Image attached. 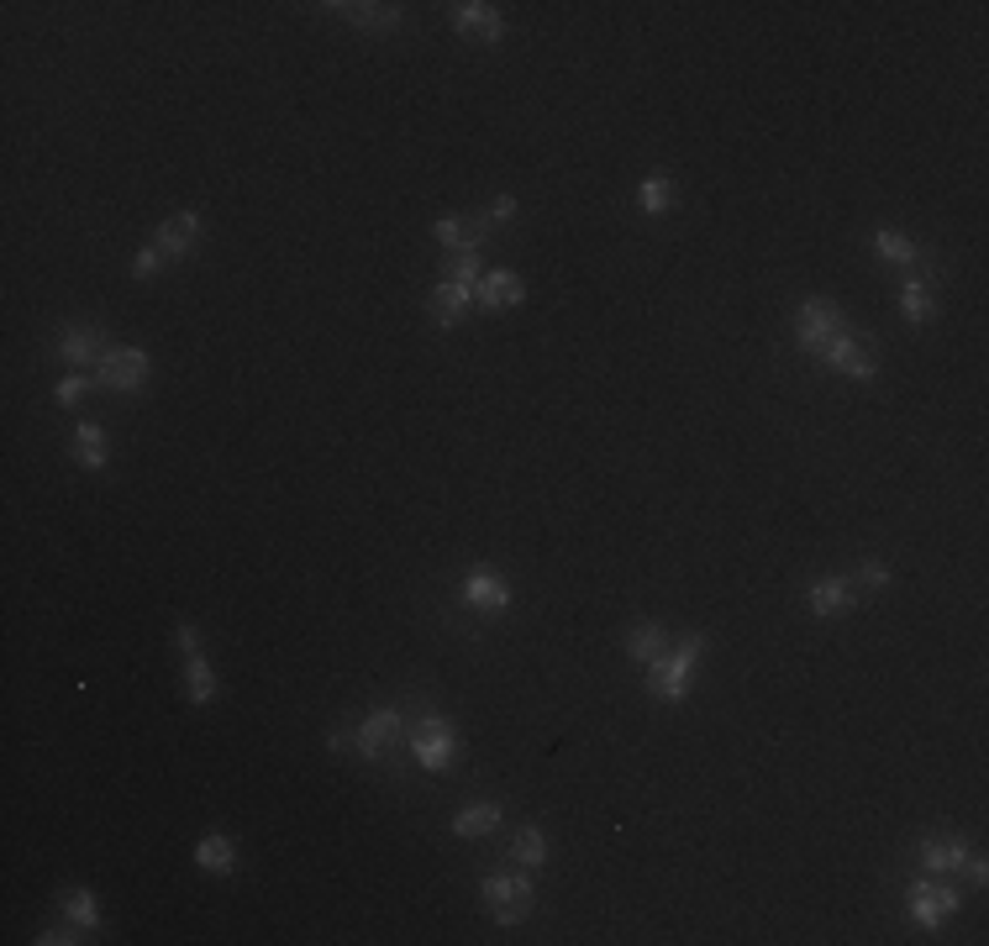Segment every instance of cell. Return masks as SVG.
Masks as SVG:
<instances>
[{
  "instance_id": "obj_1",
  "label": "cell",
  "mask_w": 989,
  "mask_h": 946,
  "mask_svg": "<svg viewBox=\"0 0 989 946\" xmlns=\"http://www.w3.org/2000/svg\"><path fill=\"white\" fill-rule=\"evenodd\" d=\"M484 910L495 915V925H521L537 910V883L527 873H490L480 883Z\"/></svg>"
},
{
  "instance_id": "obj_2",
  "label": "cell",
  "mask_w": 989,
  "mask_h": 946,
  "mask_svg": "<svg viewBox=\"0 0 989 946\" xmlns=\"http://www.w3.org/2000/svg\"><path fill=\"white\" fill-rule=\"evenodd\" d=\"M705 652V637H684L674 652H663L658 662H648V694L652 700H684V684H690V668Z\"/></svg>"
},
{
  "instance_id": "obj_3",
  "label": "cell",
  "mask_w": 989,
  "mask_h": 946,
  "mask_svg": "<svg viewBox=\"0 0 989 946\" xmlns=\"http://www.w3.org/2000/svg\"><path fill=\"white\" fill-rule=\"evenodd\" d=\"M410 752H416V762H421L427 773H442V768L459 757V732H453V721L427 715V721L410 732Z\"/></svg>"
},
{
  "instance_id": "obj_4",
  "label": "cell",
  "mask_w": 989,
  "mask_h": 946,
  "mask_svg": "<svg viewBox=\"0 0 989 946\" xmlns=\"http://www.w3.org/2000/svg\"><path fill=\"white\" fill-rule=\"evenodd\" d=\"M837 331H847L843 327V310L832 306V300H821V295H811L805 306H800V321H795V342L805 348V353H821Z\"/></svg>"
},
{
  "instance_id": "obj_5",
  "label": "cell",
  "mask_w": 989,
  "mask_h": 946,
  "mask_svg": "<svg viewBox=\"0 0 989 946\" xmlns=\"http://www.w3.org/2000/svg\"><path fill=\"white\" fill-rule=\"evenodd\" d=\"M174 637H179V652H185L190 700H195V705H211V700H217V673H211V662H206V652H200V631H195L190 620H179V626H174Z\"/></svg>"
},
{
  "instance_id": "obj_6",
  "label": "cell",
  "mask_w": 989,
  "mask_h": 946,
  "mask_svg": "<svg viewBox=\"0 0 989 946\" xmlns=\"http://www.w3.org/2000/svg\"><path fill=\"white\" fill-rule=\"evenodd\" d=\"M816 358H821V363H832V369L847 374V378H879V358H873L869 348L853 337V331H837V337H832Z\"/></svg>"
},
{
  "instance_id": "obj_7",
  "label": "cell",
  "mask_w": 989,
  "mask_h": 946,
  "mask_svg": "<svg viewBox=\"0 0 989 946\" xmlns=\"http://www.w3.org/2000/svg\"><path fill=\"white\" fill-rule=\"evenodd\" d=\"M147 369H153V363H147L143 348H111V353L96 363L100 384H106V389H127V395H132V389H143Z\"/></svg>"
},
{
  "instance_id": "obj_8",
  "label": "cell",
  "mask_w": 989,
  "mask_h": 946,
  "mask_svg": "<svg viewBox=\"0 0 989 946\" xmlns=\"http://www.w3.org/2000/svg\"><path fill=\"white\" fill-rule=\"evenodd\" d=\"M400 732H406V726H400V710H395V705H380L374 715H369V721H359L353 741H359V752L374 762V757H385L389 741H400Z\"/></svg>"
},
{
  "instance_id": "obj_9",
  "label": "cell",
  "mask_w": 989,
  "mask_h": 946,
  "mask_svg": "<svg viewBox=\"0 0 989 946\" xmlns=\"http://www.w3.org/2000/svg\"><path fill=\"white\" fill-rule=\"evenodd\" d=\"M453 26H459V37H469V43H501V37H506L501 11H495V6H484V0L453 6Z\"/></svg>"
},
{
  "instance_id": "obj_10",
  "label": "cell",
  "mask_w": 989,
  "mask_h": 946,
  "mask_svg": "<svg viewBox=\"0 0 989 946\" xmlns=\"http://www.w3.org/2000/svg\"><path fill=\"white\" fill-rule=\"evenodd\" d=\"M195 242H200V211H179V216H169V221L158 227V237H153V248H158V258H164V263L185 258Z\"/></svg>"
},
{
  "instance_id": "obj_11",
  "label": "cell",
  "mask_w": 989,
  "mask_h": 946,
  "mask_svg": "<svg viewBox=\"0 0 989 946\" xmlns=\"http://www.w3.org/2000/svg\"><path fill=\"white\" fill-rule=\"evenodd\" d=\"M463 600H469L474 610H484V615H501L510 605V590H506V579H501V573L474 568V573H469V584H463Z\"/></svg>"
},
{
  "instance_id": "obj_12",
  "label": "cell",
  "mask_w": 989,
  "mask_h": 946,
  "mask_svg": "<svg viewBox=\"0 0 989 946\" xmlns=\"http://www.w3.org/2000/svg\"><path fill=\"white\" fill-rule=\"evenodd\" d=\"M327 11H338L342 22L363 26V32H395V26H400V6H363V0H332Z\"/></svg>"
},
{
  "instance_id": "obj_13",
  "label": "cell",
  "mask_w": 989,
  "mask_h": 946,
  "mask_svg": "<svg viewBox=\"0 0 989 946\" xmlns=\"http://www.w3.org/2000/svg\"><path fill=\"white\" fill-rule=\"evenodd\" d=\"M958 910V894L953 889H937V883H916L911 889V915H916V925H926V931H937L942 915H953Z\"/></svg>"
},
{
  "instance_id": "obj_14",
  "label": "cell",
  "mask_w": 989,
  "mask_h": 946,
  "mask_svg": "<svg viewBox=\"0 0 989 946\" xmlns=\"http://www.w3.org/2000/svg\"><path fill=\"white\" fill-rule=\"evenodd\" d=\"M480 300L490 310H510V306H521V295H527V284H521V274H510V268H495V274H484L480 284Z\"/></svg>"
},
{
  "instance_id": "obj_15",
  "label": "cell",
  "mask_w": 989,
  "mask_h": 946,
  "mask_svg": "<svg viewBox=\"0 0 989 946\" xmlns=\"http://www.w3.org/2000/svg\"><path fill=\"white\" fill-rule=\"evenodd\" d=\"M921 862H926L932 873H958L968 862V842L964 836H926V842H921Z\"/></svg>"
},
{
  "instance_id": "obj_16",
  "label": "cell",
  "mask_w": 989,
  "mask_h": 946,
  "mask_svg": "<svg viewBox=\"0 0 989 946\" xmlns=\"http://www.w3.org/2000/svg\"><path fill=\"white\" fill-rule=\"evenodd\" d=\"M58 358L69 363H100L106 358V331L100 327H69L58 337Z\"/></svg>"
},
{
  "instance_id": "obj_17",
  "label": "cell",
  "mask_w": 989,
  "mask_h": 946,
  "mask_svg": "<svg viewBox=\"0 0 989 946\" xmlns=\"http://www.w3.org/2000/svg\"><path fill=\"white\" fill-rule=\"evenodd\" d=\"M805 600H811V615H821V620H826V615H847L853 605H858V600H853V584H847V579H816Z\"/></svg>"
},
{
  "instance_id": "obj_18",
  "label": "cell",
  "mask_w": 989,
  "mask_h": 946,
  "mask_svg": "<svg viewBox=\"0 0 989 946\" xmlns=\"http://www.w3.org/2000/svg\"><path fill=\"white\" fill-rule=\"evenodd\" d=\"M501 804L495 800H474V804H463L459 815H453V836H463V842H474V836H490V831L501 826Z\"/></svg>"
},
{
  "instance_id": "obj_19",
  "label": "cell",
  "mask_w": 989,
  "mask_h": 946,
  "mask_svg": "<svg viewBox=\"0 0 989 946\" xmlns=\"http://www.w3.org/2000/svg\"><path fill=\"white\" fill-rule=\"evenodd\" d=\"M195 862H200L206 873H232V868H238V847H232V836H221V831L200 836V842H195Z\"/></svg>"
},
{
  "instance_id": "obj_20",
  "label": "cell",
  "mask_w": 989,
  "mask_h": 946,
  "mask_svg": "<svg viewBox=\"0 0 989 946\" xmlns=\"http://www.w3.org/2000/svg\"><path fill=\"white\" fill-rule=\"evenodd\" d=\"M463 310H469V284H453V279L437 284L432 289V321L437 327H459Z\"/></svg>"
},
{
  "instance_id": "obj_21",
  "label": "cell",
  "mask_w": 989,
  "mask_h": 946,
  "mask_svg": "<svg viewBox=\"0 0 989 946\" xmlns=\"http://www.w3.org/2000/svg\"><path fill=\"white\" fill-rule=\"evenodd\" d=\"M900 310H905V321H911V327H926V321H937L932 284H926V279H905V289H900Z\"/></svg>"
},
{
  "instance_id": "obj_22",
  "label": "cell",
  "mask_w": 989,
  "mask_h": 946,
  "mask_svg": "<svg viewBox=\"0 0 989 946\" xmlns=\"http://www.w3.org/2000/svg\"><path fill=\"white\" fill-rule=\"evenodd\" d=\"M627 652H631L637 662H658L663 652H669V631H663L658 620H642V626H631Z\"/></svg>"
},
{
  "instance_id": "obj_23",
  "label": "cell",
  "mask_w": 989,
  "mask_h": 946,
  "mask_svg": "<svg viewBox=\"0 0 989 946\" xmlns=\"http://www.w3.org/2000/svg\"><path fill=\"white\" fill-rule=\"evenodd\" d=\"M510 857L521 862V868H542V857H548V836L537 826H521L510 836Z\"/></svg>"
},
{
  "instance_id": "obj_24",
  "label": "cell",
  "mask_w": 989,
  "mask_h": 946,
  "mask_svg": "<svg viewBox=\"0 0 989 946\" xmlns=\"http://www.w3.org/2000/svg\"><path fill=\"white\" fill-rule=\"evenodd\" d=\"M637 206L648 216H663L669 206H674V185H669V174H648L642 179V189H637Z\"/></svg>"
},
{
  "instance_id": "obj_25",
  "label": "cell",
  "mask_w": 989,
  "mask_h": 946,
  "mask_svg": "<svg viewBox=\"0 0 989 946\" xmlns=\"http://www.w3.org/2000/svg\"><path fill=\"white\" fill-rule=\"evenodd\" d=\"M64 915H69L74 931H100V910H96V899H90V889H69Z\"/></svg>"
},
{
  "instance_id": "obj_26",
  "label": "cell",
  "mask_w": 989,
  "mask_h": 946,
  "mask_svg": "<svg viewBox=\"0 0 989 946\" xmlns=\"http://www.w3.org/2000/svg\"><path fill=\"white\" fill-rule=\"evenodd\" d=\"M873 253H879V258H890V263H916L921 258V248L911 242V237H900V232H873Z\"/></svg>"
},
{
  "instance_id": "obj_27",
  "label": "cell",
  "mask_w": 989,
  "mask_h": 946,
  "mask_svg": "<svg viewBox=\"0 0 989 946\" xmlns=\"http://www.w3.org/2000/svg\"><path fill=\"white\" fill-rule=\"evenodd\" d=\"M74 448H79V463H85V469H106V431H100V426H79V431H74Z\"/></svg>"
},
{
  "instance_id": "obj_28",
  "label": "cell",
  "mask_w": 989,
  "mask_h": 946,
  "mask_svg": "<svg viewBox=\"0 0 989 946\" xmlns=\"http://www.w3.org/2000/svg\"><path fill=\"white\" fill-rule=\"evenodd\" d=\"M442 279L469 284V289H474V284L484 279V274H480V253H453V258L442 263Z\"/></svg>"
},
{
  "instance_id": "obj_29",
  "label": "cell",
  "mask_w": 989,
  "mask_h": 946,
  "mask_svg": "<svg viewBox=\"0 0 989 946\" xmlns=\"http://www.w3.org/2000/svg\"><path fill=\"white\" fill-rule=\"evenodd\" d=\"M847 584H853V594H858V590H873V594H879V590H884V584H890V568L879 563V558H869V563L858 568V573H853Z\"/></svg>"
},
{
  "instance_id": "obj_30",
  "label": "cell",
  "mask_w": 989,
  "mask_h": 946,
  "mask_svg": "<svg viewBox=\"0 0 989 946\" xmlns=\"http://www.w3.org/2000/svg\"><path fill=\"white\" fill-rule=\"evenodd\" d=\"M510 216H516V200L501 195V200H490V206L480 211V221H484V227H501V221H510Z\"/></svg>"
},
{
  "instance_id": "obj_31",
  "label": "cell",
  "mask_w": 989,
  "mask_h": 946,
  "mask_svg": "<svg viewBox=\"0 0 989 946\" xmlns=\"http://www.w3.org/2000/svg\"><path fill=\"white\" fill-rule=\"evenodd\" d=\"M158 268H164V258H158V248H153V242H147L143 253H138V263H132V274H138V279H153V274H158Z\"/></svg>"
},
{
  "instance_id": "obj_32",
  "label": "cell",
  "mask_w": 989,
  "mask_h": 946,
  "mask_svg": "<svg viewBox=\"0 0 989 946\" xmlns=\"http://www.w3.org/2000/svg\"><path fill=\"white\" fill-rule=\"evenodd\" d=\"M85 395H90V384H85V378H79V374H69V378H64V384H58V405H79V400H85Z\"/></svg>"
},
{
  "instance_id": "obj_33",
  "label": "cell",
  "mask_w": 989,
  "mask_h": 946,
  "mask_svg": "<svg viewBox=\"0 0 989 946\" xmlns=\"http://www.w3.org/2000/svg\"><path fill=\"white\" fill-rule=\"evenodd\" d=\"M64 942H79V936H69V931H43L37 936V946H64Z\"/></svg>"
}]
</instances>
